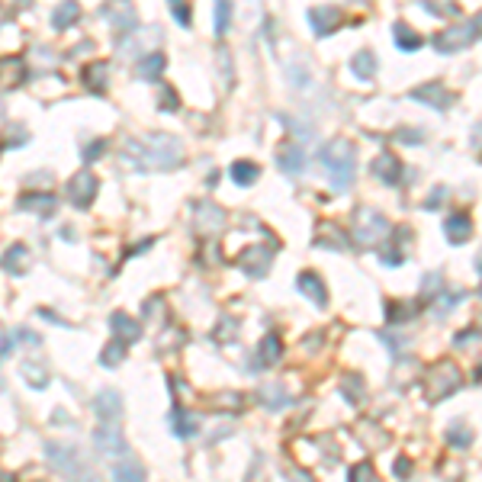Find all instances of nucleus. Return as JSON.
Segmentation results:
<instances>
[{"mask_svg": "<svg viewBox=\"0 0 482 482\" xmlns=\"http://www.w3.org/2000/svg\"><path fill=\"white\" fill-rule=\"evenodd\" d=\"M183 161V148L174 135H148L145 142H129L122 164L132 171H171Z\"/></svg>", "mask_w": 482, "mask_h": 482, "instance_id": "1", "label": "nucleus"}, {"mask_svg": "<svg viewBox=\"0 0 482 482\" xmlns=\"http://www.w3.org/2000/svg\"><path fill=\"white\" fill-rule=\"evenodd\" d=\"M321 161H325V168L331 174V183L335 190H348L354 183V174H357V161H354V145L344 139L331 142V145L321 148Z\"/></svg>", "mask_w": 482, "mask_h": 482, "instance_id": "2", "label": "nucleus"}, {"mask_svg": "<svg viewBox=\"0 0 482 482\" xmlns=\"http://www.w3.org/2000/svg\"><path fill=\"white\" fill-rule=\"evenodd\" d=\"M389 231H392L389 219H386L379 210H370V206L357 210V216H354V241L360 248H373V245H379V241H386Z\"/></svg>", "mask_w": 482, "mask_h": 482, "instance_id": "3", "label": "nucleus"}, {"mask_svg": "<svg viewBox=\"0 0 482 482\" xmlns=\"http://www.w3.org/2000/svg\"><path fill=\"white\" fill-rule=\"evenodd\" d=\"M460 386H463V373L454 360H440V364H434L425 377V392H428L431 402H440V398L454 396Z\"/></svg>", "mask_w": 482, "mask_h": 482, "instance_id": "4", "label": "nucleus"}, {"mask_svg": "<svg viewBox=\"0 0 482 482\" xmlns=\"http://www.w3.org/2000/svg\"><path fill=\"white\" fill-rule=\"evenodd\" d=\"M93 440H97V447L103 450V457H110V460L129 457V444H126V437H122V428H116V421H103V425L97 428V434H93Z\"/></svg>", "mask_w": 482, "mask_h": 482, "instance_id": "5", "label": "nucleus"}, {"mask_svg": "<svg viewBox=\"0 0 482 482\" xmlns=\"http://www.w3.org/2000/svg\"><path fill=\"white\" fill-rule=\"evenodd\" d=\"M97 190H100V183H97V177H93L91 171H77V174L68 180V196H71V203H74L77 210H87V206L93 203Z\"/></svg>", "mask_w": 482, "mask_h": 482, "instance_id": "6", "label": "nucleus"}, {"mask_svg": "<svg viewBox=\"0 0 482 482\" xmlns=\"http://www.w3.org/2000/svg\"><path fill=\"white\" fill-rule=\"evenodd\" d=\"M81 450L71 447V444H49V460L55 469H62V473L68 476H77V473H87V463L81 460Z\"/></svg>", "mask_w": 482, "mask_h": 482, "instance_id": "7", "label": "nucleus"}, {"mask_svg": "<svg viewBox=\"0 0 482 482\" xmlns=\"http://www.w3.org/2000/svg\"><path fill=\"white\" fill-rule=\"evenodd\" d=\"M273 260V248H258V245H248L245 251L235 258V264L248 273V277H264L267 267Z\"/></svg>", "mask_w": 482, "mask_h": 482, "instance_id": "8", "label": "nucleus"}, {"mask_svg": "<svg viewBox=\"0 0 482 482\" xmlns=\"http://www.w3.org/2000/svg\"><path fill=\"white\" fill-rule=\"evenodd\" d=\"M225 225V210H219L216 203H200L196 206V229L206 231V235H216V231H222Z\"/></svg>", "mask_w": 482, "mask_h": 482, "instance_id": "9", "label": "nucleus"}, {"mask_svg": "<svg viewBox=\"0 0 482 482\" xmlns=\"http://www.w3.org/2000/svg\"><path fill=\"white\" fill-rule=\"evenodd\" d=\"M444 235H447L450 245H463V241H469V235H473V222H469L466 212H454V216L444 222Z\"/></svg>", "mask_w": 482, "mask_h": 482, "instance_id": "10", "label": "nucleus"}, {"mask_svg": "<svg viewBox=\"0 0 482 482\" xmlns=\"http://www.w3.org/2000/svg\"><path fill=\"white\" fill-rule=\"evenodd\" d=\"M277 161H280V168L287 171V174H299V171L306 168V151H302L296 142H283V145H280Z\"/></svg>", "mask_w": 482, "mask_h": 482, "instance_id": "11", "label": "nucleus"}, {"mask_svg": "<svg viewBox=\"0 0 482 482\" xmlns=\"http://www.w3.org/2000/svg\"><path fill=\"white\" fill-rule=\"evenodd\" d=\"M373 174H377L383 183L396 187V183L402 180V164L396 161V154H379V158L373 161Z\"/></svg>", "mask_w": 482, "mask_h": 482, "instance_id": "12", "label": "nucleus"}, {"mask_svg": "<svg viewBox=\"0 0 482 482\" xmlns=\"http://www.w3.org/2000/svg\"><path fill=\"white\" fill-rule=\"evenodd\" d=\"M469 35H473L469 26H454V29H447V33H440L437 39H434V45H437L440 52H457L469 42Z\"/></svg>", "mask_w": 482, "mask_h": 482, "instance_id": "13", "label": "nucleus"}, {"mask_svg": "<svg viewBox=\"0 0 482 482\" xmlns=\"http://www.w3.org/2000/svg\"><path fill=\"white\" fill-rule=\"evenodd\" d=\"M299 289L315 302V306H325V302H328V289H325V283H321L319 273H312V270H306L299 277Z\"/></svg>", "mask_w": 482, "mask_h": 482, "instance_id": "14", "label": "nucleus"}, {"mask_svg": "<svg viewBox=\"0 0 482 482\" xmlns=\"http://www.w3.org/2000/svg\"><path fill=\"white\" fill-rule=\"evenodd\" d=\"M97 415L103 421H116L122 415V398H119L116 389H106L97 396Z\"/></svg>", "mask_w": 482, "mask_h": 482, "instance_id": "15", "label": "nucleus"}, {"mask_svg": "<svg viewBox=\"0 0 482 482\" xmlns=\"http://www.w3.org/2000/svg\"><path fill=\"white\" fill-rule=\"evenodd\" d=\"M110 325H113V331H116L122 341H139L142 338V325L135 319H129L126 312H113V319H110Z\"/></svg>", "mask_w": 482, "mask_h": 482, "instance_id": "16", "label": "nucleus"}, {"mask_svg": "<svg viewBox=\"0 0 482 482\" xmlns=\"http://www.w3.org/2000/svg\"><path fill=\"white\" fill-rule=\"evenodd\" d=\"M315 245L319 248H338V251H344L348 248V235H344L341 229H335L331 222H321L319 225V231H315Z\"/></svg>", "mask_w": 482, "mask_h": 482, "instance_id": "17", "label": "nucleus"}, {"mask_svg": "<svg viewBox=\"0 0 482 482\" xmlns=\"http://www.w3.org/2000/svg\"><path fill=\"white\" fill-rule=\"evenodd\" d=\"M0 267H4L7 273H13V277H20V273H26V267H29V251L23 245H13L4 258H0Z\"/></svg>", "mask_w": 482, "mask_h": 482, "instance_id": "18", "label": "nucleus"}, {"mask_svg": "<svg viewBox=\"0 0 482 482\" xmlns=\"http://www.w3.org/2000/svg\"><path fill=\"white\" fill-rule=\"evenodd\" d=\"M20 210L39 212V216H49V212H55V196H52V193H26L20 200Z\"/></svg>", "mask_w": 482, "mask_h": 482, "instance_id": "19", "label": "nucleus"}, {"mask_svg": "<svg viewBox=\"0 0 482 482\" xmlns=\"http://www.w3.org/2000/svg\"><path fill=\"white\" fill-rule=\"evenodd\" d=\"M26 77V68H23L20 58H4L0 62V84L4 87H16Z\"/></svg>", "mask_w": 482, "mask_h": 482, "instance_id": "20", "label": "nucleus"}, {"mask_svg": "<svg viewBox=\"0 0 482 482\" xmlns=\"http://www.w3.org/2000/svg\"><path fill=\"white\" fill-rule=\"evenodd\" d=\"M229 174H231V180H235L238 187H251V183L258 180L260 168H258V164H251V161H235Z\"/></svg>", "mask_w": 482, "mask_h": 482, "instance_id": "21", "label": "nucleus"}, {"mask_svg": "<svg viewBox=\"0 0 482 482\" xmlns=\"http://www.w3.org/2000/svg\"><path fill=\"white\" fill-rule=\"evenodd\" d=\"M309 23H312V29L319 35H325L328 29H335L338 26V10H331V7H319V10H312L309 13Z\"/></svg>", "mask_w": 482, "mask_h": 482, "instance_id": "22", "label": "nucleus"}, {"mask_svg": "<svg viewBox=\"0 0 482 482\" xmlns=\"http://www.w3.org/2000/svg\"><path fill=\"white\" fill-rule=\"evenodd\" d=\"M23 379H26L29 386H35V389H42V386L49 383V370H45L42 360H26V364H23Z\"/></svg>", "mask_w": 482, "mask_h": 482, "instance_id": "23", "label": "nucleus"}, {"mask_svg": "<svg viewBox=\"0 0 482 482\" xmlns=\"http://www.w3.org/2000/svg\"><path fill=\"white\" fill-rule=\"evenodd\" d=\"M122 357H126V341L119 338V341H113L110 348L100 354V364H103V367H119V364H122Z\"/></svg>", "mask_w": 482, "mask_h": 482, "instance_id": "24", "label": "nucleus"}, {"mask_svg": "<svg viewBox=\"0 0 482 482\" xmlns=\"http://www.w3.org/2000/svg\"><path fill=\"white\" fill-rule=\"evenodd\" d=\"M280 360V338L277 335H267L264 344H260V364H277Z\"/></svg>", "mask_w": 482, "mask_h": 482, "instance_id": "25", "label": "nucleus"}, {"mask_svg": "<svg viewBox=\"0 0 482 482\" xmlns=\"http://www.w3.org/2000/svg\"><path fill=\"white\" fill-rule=\"evenodd\" d=\"M116 479H145V469L139 466L135 460H129V463H116Z\"/></svg>", "mask_w": 482, "mask_h": 482, "instance_id": "26", "label": "nucleus"}, {"mask_svg": "<svg viewBox=\"0 0 482 482\" xmlns=\"http://www.w3.org/2000/svg\"><path fill=\"white\" fill-rule=\"evenodd\" d=\"M174 434L177 437H193L196 434V421H190L187 418V412H174Z\"/></svg>", "mask_w": 482, "mask_h": 482, "instance_id": "27", "label": "nucleus"}, {"mask_svg": "<svg viewBox=\"0 0 482 482\" xmlns=\"http://www.w3.org/2000/svg\"><path fill=\"white\" fill-rule=\"evenodd\" d=\"M74 16H77V4H74V0H64L62 7H58V13H55V26L64 29L71 20H74Z\"/></svg>", "mask_w": 482, "mask_h": 482, "instance_id": "28", "label": "nucleus"}, {"mask_svg": "<svg viewBox=\"0 0 482 482\" xmlns=\"http://www.w3.org/2000/svg\"><path fill=\"white\" fill-rule=\"evenodd\" d=\"M396 35H398V45H402V49H418V35L408 33V29L402 26V23L396 26Z\"/></svg>", "mask_w": 482, "mask_h": 482, "instance_id": "29", "label": "nucleus"}, {"mask_svg": "<svg viewBox=\"0 0 482 482\" xmlns=\"http://www.w3.org/2000/svg\"><path fill=\"white\" fill-rule=\"evenodd\" d=\"M87 84L91 87L106 84V64H91V71H87Z\"/></svg>", "mask_w": 482, "mask_h": 482, "instance_id": "30", "label": "nucleus"}, {"mask_svg": "<svg viewBox=\"0 0 482 482\" xmlns=\"http://www.w3.org/2000/svg\"><path fill=\"white\" fill-rule=\"evenodd\" d=\"M161 64H164V58H161V55L148 58V62L142 64V77H154V74H161Z\"/></svg>", "mask_w": 482, "mask_h": 482, "instance_id": "31", "label": "nucleus"}, {"mask_svg": "<svg viewBox=\"0 0 482 482\" xmlns=\"http://www.w3.org/2000/svg\"><path fill=\"white\" fill-rule=\"evenodd\" d=\"M440 299H444V302H440V306H434V315H447L450 309H454L457 302L463 299V296H460V293H454V296H440Z\"/></svg>", "mask_w": 482, "mask_h": 482, "instance_id": "32", "label": "nucleus"}, {"mask_svg": "<svg viewBox=\"0 0 482 482\" xmlns=\"http://www.w3.org/2000/svg\"><path fill=\"white\" fill-rule=\"evenodd\" d=\"M219 20H216V29L219 33H225V26H229V0H219Z\"/></svg>", "mask_w": 482, "mask_h": 482, "instance_id": "33", "label": "nucleus"}, {"mask_svg": "<svg viewBox=\"0 0 482 482\" xmlns=\"http://www.w3.org/2000/svg\"><path fill=\"white\" fill-rule=\"evenodd\" d=\"M360 476H364V479H373L377 473H373L370 463H364V466H354V469H350V479H360Z\"/></svg>", "mask_w": 482, "mask_h": 482, "instance_id": "34", "label": "nucleus"}, {"mask_svg": "<svg viewBox=\"0 0 482 482\" xmlns=\"http://www.w3.org/2000/svg\"><path fill=\"white\" fill-rule=\"evenodd\" d=\"M100 151H106V142H93V148H87V151H84V158L91 161V158H97Z\"/></svg>", "mask_w": 482, "mask_h": 482, "instance_id": "35", "label": "nucleus"}, {"mask_svg": "<svg viewBox=\"0 0 482 482\" xmlns=\"http://www.w3.org/2000/svg\"><path fill=\"white\" fill-rule=\"evenodd\" d=\"M450 440H454V444H469V440H473V434H469V431H450Z\"/></svg>", "mask_w": 482, "mask_h": 482, "instance_id": "36", "label": "nucleus"}, {"mask_svg": "<svg viewBox=\"0 0 482 482\" xmlns=\"http://www.w3.org/2000/svg\"><path fill=\"white\" fill-rule=\"evenodd\" d=\"M408 473V460H398L396 463V476H406Z\"/></svg>", "mask_w": 482, "mask_h": 482, "instance_id": "37", "label": "nucleus"}, {"mask_svg": "<svg viewBox=\"0 0 482 482\" xmlns=\"http://www.w3.org/2000/svg\"><path fill=\"white\" fill-rule=\"evenodd\" d=\"M16 4H23V0H16Z\"/></svg>", "mask_w": 482, "mask_h": 482, "instance_id": "38", "label": "nucleus"}, {"mask_svg": "<svg viewBox=\"0 0 482 482\" xmlns=\"http://www.w3.org/2000/svg\"><path fill=\"white\" fill-rule=\"evenodd\" d=\"M479 293H482V287H479Z\"/></svg>", "mask_w": 482, "mask_h": 482, "instance_id": "39", "label": "nucleus"}]
</instances>
